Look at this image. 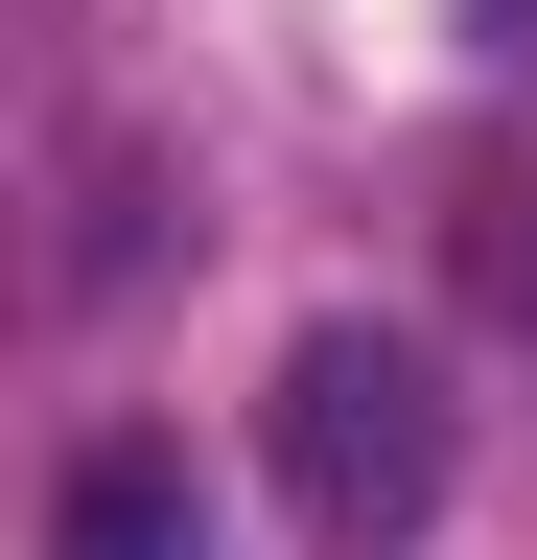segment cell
<instances>
[{
    "mask_svg": "<svg viewBox=\"0 0 537 560\" xmlns=\"http://www.w3.org/2000/svg\"><path fill=\"white\" fill-rule=\"evenodd\" d=\"M444 467H467V420H444V350L421 327H304L281 350V490H304L327 560H397L444 514Z\"/></svg>",
    "mask_w": 537,
    "mask_h": 560,
    "instance_id": "1",
    "label": "cell"
},
{
    "mask_svg": "<svg viewBox=\"0 0 537 560\" xmlns=\"http://www.w3.org/2000/svg\"><path fill=\"white\" fill-rule=\"evenodd\" d=\"M47 560H211V490H187V444H71V490H47Z\"/></svg>",
    "mask_w": 537,
    "mask_h": 560,
    "instance_id": "2",
    "label": "cell"
}]
</instances>
